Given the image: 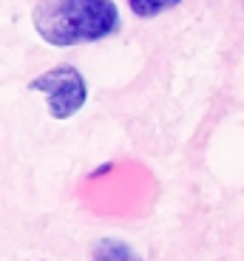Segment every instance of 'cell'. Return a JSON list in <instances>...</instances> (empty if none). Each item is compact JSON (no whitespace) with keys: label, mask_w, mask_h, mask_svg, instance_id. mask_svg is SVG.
<instances>
[{"label":"cell","mask_w":244,"mask_h":261,"mask_svg":"<svg viewBox=\"0 0 244 261\" xmlns=\"http://www.w3.org/2000/svg\"><path fill=\"white\" fill-rule=\"evenodd\" d=\"M34 29L48 46L68 48L114 34L119 12L114 0H43L34 9Z\"/></svg>","instance_id":"cell-1"},{"label":"cell","mask_w":244,"mask_h":261,"mask_svg":"<svg viewBox=\"0 0 244 261\" xmlns=\"http://www.w3.org/2000/svg\"><path fill=\"white\" fill-rule=\"evenodd\" d=\"M29 88L46 94L48 114H51L54 119L74 117L88 99V85H86L83 74H79L74 65H57V68H48L46 74H40L37 80H32Z\"/></svg>","instance_id":"cell-2"},{"label":"cell","mask_w":244,"mask_h":261,"mask_svg":"<svg viewBox=\"0 0 244 261\" xmlns=\"http://www.w3.org/2000/svg\"><path fill=\"white\" fill-rule=\"evenodd\" d=\"M94 261H142L128 244L117 242V239H102L94 247Z\"/></svg>","instance_id":"cell-3"},{"label":"cell","mask_w":244,"mask_h":261,"mask_svg":"<svg viewBox=\"0 0 244 261\" xmlns=\"http://www.w3.org/2000/svg\"><path fill=\"white\" fill-rule=\"evenodd\" d=\"M128 6L137 17H156V14L179 6V0H128Z\"/></svg>","instance_id":"cell-4"}]
</instances>
